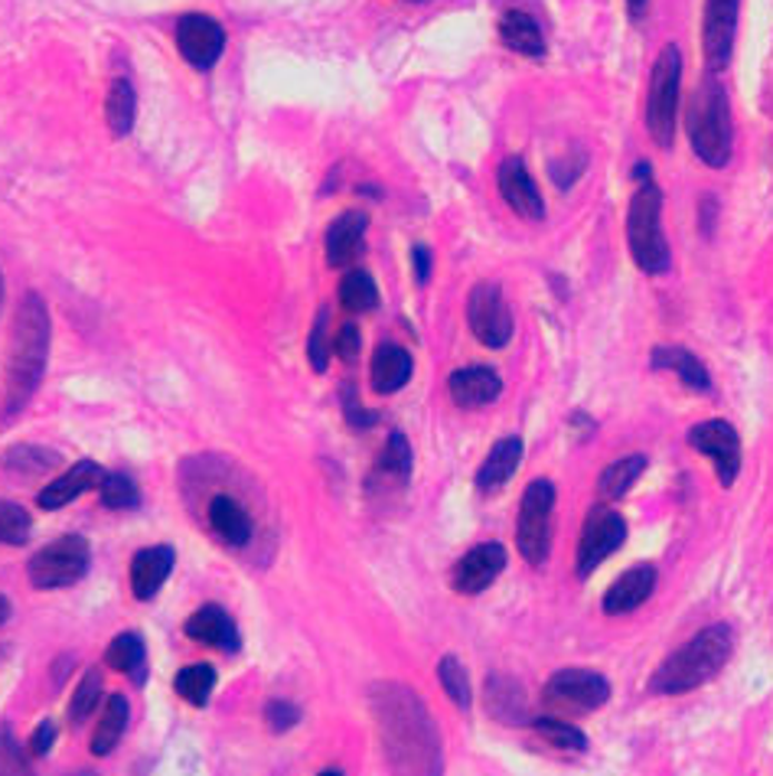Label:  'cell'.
I'll list each match as a JSON object with an SVG mask.
<instances>
[{
    "mask_svg": "<svg viewBox=\"0 0 773 776\" xmlns=\"http://www.w3.org/2000/svg\"><path fill=\"white\" fill-rule=\"evenodd\" d=\"M307 356H310V366L314 372H327V314L320 310L314 330H310V346H307Z\"/></svg>",
    "mask_w": 773,
    "mask_h": 776,
    "instance_id": "f35d334b",
    "label": "cell"
},
{
    "mask_svg": "<svg viewBox=\"0 0 773 776\" xmlns=\"http://www.w3.org/2000/svg\"><path fill=\"white\" fill-rule=\"evenodd\" d=\"M552 513H555V486L548 480H532L519 503L516 545L529 565H542L552 548Z\"/></svg>",
    "mask_w": 773,
    "mask_h": 776,
    "instance_id": "52a82bcc",
    "label": "cell"
},
{
    "mask_svg": "<svg viewBox=\"0 0 773 776\" xmlns=\"http://www.w3.org/2000/svg\"><path fill=\"white\" fill-rule=\"evenodd\" d=\"M503 568H506V548H503L499 541H486V545L470 548V551L454 565L450 581H454V590H457V594L474 597V594H480V590H486L489 584L496 581V578L503 575Z\"/></svg>",
    "mask_w": 773,
    "mask_h": 776,
    "instance_id": "4fadbf2b",
    "label": "cell"
},
{
    "mask_svg": "<svg viewBox=\"0 0 773 776\" xmlns=\"http://www.w3.org/2000/svg\"><path fill=\"white\" fill-rule=\"evenodd\" d=\"M366 226H369V219L363 212H343L327 229V265L330 268H349L359 258Z\"/></svg>",
    "mask_w": 773,
    "mask_h": 776,
    "instance_id": "44dd1931",
    "label": "cell"
},
{
    "mask_svg": "<svg viewBox=\"0 0 773 776\" xmlns=\"http://www.w3.org/2000/svg\"><path fill=\"white\" fill-rule=\"evenodd\" d=\"M128 718H131L128 698H125V695H111L108 705H105V712H101V722H98L96 734H92V754H96V757H108V754L118 747L121 734L128 728Z\"/></svg>",
    "mask_w": 773,
    "mask_h": 776,
    "instance_id": "f1b7e54d",
    "label": "cell"
},
{
    "mask_svg": "<svg viewBox=\"0 0 773 776\" xmlns=\"http://www.w3.org/2000/svg\"><path fill=\"white\" fill-rule=\"evenodd\" d=\"M101 506L108 509H131L138 506V484L128 474H105L101 480Z\"/></svg>",
    "mask_w": 773,
    "mask_h": 776,
    "instance_id": "8d00e7d4",
    "label": "cell"
},
{
    "mask_svg": "<svg viewBox=\"0 0 773 776\" xmlns=\"http://www.w3.org/2000/svg\"><path fill=\"white\" fill-rule=\"evenodd\" d=\"M688 141L692 150L702 157V163L722 170L731 160V147H734V125H731V111H727L725 89L715 82V76H705L702 86L695 89V96L688 101Z\"/></svg>",
    "mask_w": 773,
    "mask_h": 776,
    "instance_id": "3957f363",
    "label": "cell"
},
{
    "mask_svg": "<svg viewBox=\"0 0 773 776\" xmlns=\"http://www.w3.org/2000/svg\"><path fill=\"white\" fill-rule=\"evenodd\" d=\"M734 649V636L727 627H708L695 639H688L685 646H678L676 653L653 673L650 692L656 695H685L698 685L719 676L722 666L731 659Z\"/></svg>",
    "mask_w": 773,
    "mask_h": 776,
    "instance_id": "7a4b0ae2",
    "label": "cell"
},
{
    "mask_svg": "<svg viewBox=\"0 0 773 776\" xmlns=\"http://www.w3.org/2000/svg\"><path fill=\"white\" fill-rule=\"evenodd\" d=\"M265 718H268V728L275 730V734H285V730L297 725L300 715H297V708L288 705V702H271V705L265 708Z\"/></svg>",
    "mask_w": 773,
    "mask_h": 776,
    "instance_id": "ab89813d",
    "label": "cell"
},
{
    "mask_svg": "<svg viewBox=\"0 0 773 776\" xmlns=\"http://www.w3.org/2000/svg\"><path fill=\"white\" fill-rule=\"evenodd\" d=\"M737 7L741 0H705V23H702V47L708 69H725L734 49V30H737Z\"/></svg>",
    "mask_w": 773,
    "mask_h": 776,
    "instance_id": "5bb4252c",
    "label": "cell"
},
{
    "mask_svg": "<svg viewBox=\"0 0 773 776\" xmlns=\"http://www.w3.org/2000/svg\"><path fill=\"white\" fill-rule=\"evenodd\" d=\"M376 474L386 477V480H395V484H405L412 477V444H408V437L398 435V431L388 437Z\"/></svg>",
    "mask_w": 773,
    "mask_h": 776,
    "instance_id": "d6a6232c",
    "label": "cell"
},
{
    "mask_svg": "<svg viewBox=\"0 0 773 776\" xmlns=\"http://www.w3.org/2000/svg\"><path fill=\"white\" fill-rule=\"evenodd\" d=\"M437 679H440V685H444L447 698H450L460 712H467V708H470V679H467V673H464V666H460V659H457V656H444V659H440V666H437Z\"/></svg>",
    "mask_w": 773,
    "mask_h": 776,
    "instance_id": "836d02e7",
    "label": "cell"
},
{
    "mask_svg": "<svg viewBox=\"0 0 773 776\" xmlns=\"http://www.w3.org/2000/svg\"><path fill=\"white\" fill-rule=\"evenodd\" d=\"M337 294L339 307H343L346 314H366V310H376V304H379V288H376V281H373L366 271H359V268H353V271L343 275Z\"/></svg>",
    "mask_w": 773,
    "mask_h": 776,
    "instance_id": "f546056e",
    "label": "cell"
},
{
    "mask_svg": "<svg viewBox=\"0 0 773 776\" xmlns=\"http://www.w3.org/2000/svg\"><path fill=\"white\" fill-rule=\"evenodd\" d=\"M89 561H92L89 538H82V535H62V538L43 545L30 558L27 575H30V584L37 590H56V587H69V584L82 581L86 571H89Z\"/></svg>",
    "mask_w": 773,
    "mask_h": 776,
    "instance_id": "8992f818",
    "label": "cell"
},
{
    "mask_svg": "<svg viewBox=\"0 0 773 776\" xmlns=\"http://www.w3.org/2000/svg\"><path fill=\"white\" fill-rule=\"evenodd\" d=\"M467 324L474 330V337L489 346V349H503L513 340V314L506 307V297L496 285H477L467 300Z\"/></svg>",
    "mask_w": 773,
    "mask_h": 776,
    "instance_id": "30bf717a",
    "label": "cell"
},
{
    "mask_svg": "<svg viewBox=\"0 0 773 776\" xmlns=\"http://www.w3.org/2000/svg\"><path fill=\"white\" fill-rule=\"evenodd\" d=\"M447 388H450V398L460 408H484V405L499 398L503 382L489 366H470V369H457L447 379Z\"/></svg>",
    "mask_w": 773,
    "mask_h": 776,
    "instance_id": "ffe728a7",
    "label": "cell"
},
{
    "mask_svg": "<svg viewBox=\"0 0 773 776\" xmlns=\"http://www.w3.org/2000/svg\"><path fill=\"white\" fill-rule=\"evenodd\" d=\"M174 688H177V695H180L184 702L202 708V705L209 702L212 688H216V669H212V666H187V669L177 673Z\"/></svg>",
    "mask_w": 773,
    "mask_h": 776,
    "instance_id": "1f68e13d",
    "label": "cell"
},
{
    "mask_svg": "<svg viewBox=\"0 0 773 776\" xmlns=\"http://www.w3.org/2000/svg\"><path fill=\"white\" fill-rule=\"evenodd\" d=\"M653 366H656V369L676 372L685 386L698 388V391H705V388L712 386L708 369H705L688 349H682V346H656V349H653Z\"/></svg>",
    "mask_w": 773,
    "mask_h": 776,
    "instance_id": "83f0119b",
    "label": "cell"
},
{
    "mask_svg": "<svg viewBox=\"0 0 773 776\" xmlns=\"http://www.w3.org/2000/svg\"><path fill=\"white\" fill-rule=\"evenodd\" d=\"M412 369H415V362H412V356L402 346L383 342L373 352V388L379 395H392V391L405 388V382L412 379Z\"/></svg>",
    "mask_w": 773,
    "mask_h": 776,
    "instance_id": "603a6c76",
    "label": "cell"
},
{
    "mask_svg": "<svg viewBox=\"0 0 773 776\" xmlns=\"http://www.w3.org/2000/svg\"><path fill=\"white\" fill-rule=\"evenodd\" d=\"M627 538V523L617 509L611 506H594L584 519V533L578 541V575L587 578L591 571H597Z\"/></svg>",
    "mask_w": 773,
    "mask_h": 776,
    "instance_id": "9c48e42d",
    "label": "cell"
},
{
    "mask_svg": "<svg viewBox=\"0 0 773 776\" xmlns=\"http://www.w3.org/2000/svg\"><path fill=\"white\" fill-rule=\"evenodd\" d=\"M519 460H523V440H519V437H503V440L493 444V450L486 454L484 467H480V474H477V486H480L484 493H493V489H499L503 484H509V477L516 474Z\"/></svg>",
    "mask_w": 773,
    "mask_h": 776,
    "instance_id": "cb8c5ba5",
    "label": "cell"
},
{
    "mask_svg": "<svg viewBox=\"0 0 773 776\" xmlns=\"http://www.w3.org/2000/svg\"><path fill=\"white\" fill-rule=\"evenodd\" d=\"M49 352V314L40 300V294H27L17 310L13 327V349H10V376H7V395L10 411H17L43 379Z\"/></svg>",
    "mask_w": 773,
    "mask_h": 776,
    "instance_id": "6da1fadb",
    "label": "cell"
},
{
    "mask_svg": "<svg viewBox=\"0 0 773 776\" xmlns=\"http://www.w3.org/2000/svg\"><path fill=\"white\" fill-rule=\"evenodd\" d=\"M187 636L202 643V646H212V649H222V653H239V630L232 624V617L222 610V607H199L194 617L187 620Z\"/></svg>",
    "mask_w": 773,
    "mask_h": 776,
    "instance_id": "d6986e66",
    "label": "cell"
},
{
    "mask_svg": "<svg viewBox=\"0 0 773 776\" xmlns=\"http://www.w3.org/2000/svg\"><path fill=\"white\" fill-rule=\"evenodd\" d=\"M678 89H682V52L678 47H666L653 66L650 96H646V128L660 147H673Z\"/></svg>",
    "mask_w": 773,
    "mask_h": 776,
    "instance_id": "5b68a950",
    "label": "cell"
},
{
    "mask_svg": "<svg viewBox=\"0 0 773 776\" xmlns=\"http://www.w3.org/2000/svg\"><path fill=\"white\" fill-rule=\"evenodd\" d=\"M412 261H415V278H418V285H425L428 275H432V251H428L425 245H415V248H412Z\"/></svg>",
    "mask_w": 773,
    "mask_h": 776,
    "instance_id": "7bdbcfd3",
    "label": "cell"
},
{
    "mask_svg": "<svg viewBox=\"0 0 773 776\" xmlns=\"http://www.w3.org/2000/svg\"><path fill=\"white\" fill-rule=\"evenodd\" d=\"M98 702H101V673L92 669L86 679L79 682V688H76V695H72V702H69V722H72V725H82V722L96 712Z\"/></svg>",
    "mask_w": 773,
    "mask_h": 776,
    "instance_id": "74e56055",
    "label": "cell"
},
{
    "mask_svg": "<svg viewBox=\"0 0 773 776\" xmlns=\"http://www.w3.org/2000/svg\"><path fill=\"white\" fill-rule=\"evenodd\" d=\"M177 49L194 69L206 72L219 62V56L226 49V30L219 20H212L206 13H187L177 23Z\"/></svg>",
    "mask_w": 773,
    "mask_h": 776,
    "instance_id": "8fae6325",
    "label": "cell"
},
{
    "mask_svg": "<svg viewBox=\"0 0 773 776\" xmlns=\"http://www.w3.org/2000/svg\"><path fill=\"white\" fill-rule=\"evenodd\" d=\"M627 242L640 271L663 275L670 268V245L663 236V193L656 183H643L630 199Z\"/></svg>",
    "mask_w": 773,
    "mask_h": 776,
    "instance_id": "277c9868",
    "label": "cell"
},
{
    "mask_svg": "<svg viewBox=\"0 0 773 776\" xmlns=\"http://www.w3.org/2000/svg\"><path fill=\"white\" fill-rule=\"evenodd\" d=\"M0 294H3V285H0Z\"/></svg>",
    "mask_w": 773,
    "mask_h": 776,
    "instance_id": "bcb514c9",
    "label": "cell"
},
{
    "mask_svg": "<svg viewBox=\"0 0 773 776\" xmlns=\"http://www.w3.org/2000/svg\"><path fill=\"white\" fill-rule=\"evenodd\" d=\"M688 444L695 450H702L712 464L722 486L734 484L737 470H741V437L727 425V421H702L692 428Z\"/></svg>",
    "mask_w": 773,
    "mask_h": 776,
    "instance_id": "7c38bea8",
    "label": "cell"
},
{
    "mask_svg": "<svg viewBox=\"0 0 773 776\" xmlns=\"http://www.w3.org/2000/svg\"><path fill=\"white\" fill-rule=\"evenodd\" d=\"M656 587V568L653 565H633L630 571H624L617 584L607 587L604 594V614L617 617V614H630L636 610L643 600H650Z\"/></svg>",
    "mask_w": 773,
    "mask_h": 776,
    "instance_id": "ac0fdd59",
    "label": "cell"
},
{
    "mask_svg": "<svg viewBox=\"0 0 773 776\" xmlns=\"http://www.w3.org/2000/svg\"><path fill=\"white\" fill-rule=\"evenodd\" d=\"M138 118V92L128 79H115L105 98V125L115 138H128Z\"/></svg>",
    "mask_w": 773,
    "mask_h": 776,
    "instance_id": "484cf974",
    "label": "cell"
},
{
    "mask_svg": "<svg viewBox=\"0 0 773 776\" xmlns=\"http://www.w3.org/2000/svg\"><path fill=\"white\" fill-rule=\"evenodd\" d=\"M105 659L115 673L128 676L135 682H145L147 676V646L138 633H121L108 643Z\"/></svg>",
    "mask_w": 773,
    "mask_h": 776,
    "instance_id": "4316f807",
    "label": "cell"
},
{
    "mask_svg": "<svg viewBox=\"0 0 773 776\" xmlns=\"http://www.w3.org/2000/svg\"><path fill=\"white\" fill-rule=\"evenodd\" d=\"M532 728L538 730L548 744L562 747V750H584V747H587L584 734H581L578 728H572V725H565L558 715H545V718L532 722Z\"/></svg>",
    "mask_w": 773,
    "mask_h": 776,
    "instance_id": "d590c367",
    "label": "cell"
},
{
    "mask_svg": "<svg viewBox=\"0 0 773 776\" xmlns=\"http://www.w3.org/2000/svg\"><path fill=\"white\" fill-rule=\"evenodd\" d=\"M209 529L219 535L226 545L242 548L251 541V516L239 499L232 496H212L209 499Z\"/></svg>",
    "mask_w": 773,
    "mask_h": 776,
    "instance_id": "7402d4cb",
    "label": "cell"
},
{
    "mask_svg": "<svg viewBox=\"0 0 773 776\" xmlns=\"http://www.w3.org/2000/svg\"><path fill=\"white\" fill-rule=\"evenodd\" d=\"M499 37L503 43L519 52V56H529V59H542L545 56V37H542V27L532 20L529 13L523 10H509L503 13L499 20Z\"/></svg>",
    "mask_w": 773,
    "mask_h": 776,
    "instance_id": "d4e9b609",
    "label": "cell"
},
{
    "mask_svg": "<svg viewBox=\"0 0 773 776\" xmlns=\"http://www.w3.org/2000/svg\"><path fill=\"white\" fill-rule=\"evenodd\" d=\"M101 480H105V470L98 467L96 460H79V464H72L62 477H56L52 484L43 486L40 496H37V503H40L43 509H62V506H69L76 496H82V493L101 486Z\"/></svg>",
    "mask_w": 773,
    "mask_h": 776,
    "instance_id": "e0dca14e",
    "label": "cell"
},
{
    "mask_svg": "<svg viewBox=\"0 0 773 776\" xmlns=\"http://www.w3.org/2000/svg\"><path fill=\"white\" fill-rule=\"evenodd\" d=\"M30 513L10 499H0V541L3 545H27L30 541Z\"/></svg>",
    "mask_w": 773,
    "mask_h": 776,
    "instance_id": "e575fe53",
    "label": "cell"
},
{
    "mask_svg": "<svg viewBox=\"0 0 773 776\" xmlns=\"http://www.w3.org/2000/svg\"><path fill=\"white\" fill-rule=\"evenodd\" d=\"M7 617H10V600H7V597L0 594V624H3Z\"/></svg>",
    "mask_w": 773,
    "mask_h": 776,
    "instance_id": "f6af8a7d",
    "label": "cell"
},
{
    "mask_svg": "<svg viewBox=\"0 0 773 776\" xmlns=\"http://www.w3.org/2000/svg\"><path fill=\"white\" fill-rule=\"evenodd\" d=\"M643 470H646V457H640V454L611 464V467L604 470V477H601V486H597V489H601V499H624L630 489H633V484L643 477Z\"/></svg>",
    "mask_w": 773,
    "mask_h": 776,
    "instance_id": "4dcf8cb0",
    "label": "cell"
},
{
    "mask_svg": "<svg viewBox=\"0 0 773 776\" xmlns=\"http://www.w3.org/2000/svg\"><path fill=\"white\" fill-rule=\"evenodd\" d=\"M607 698L611 685L591 669H562L542 692V702L552 715H591L601 705H607Z\"/></svg>",
    "mask_w": 773,
    "mask_h": 776,
    "instance_id": "ba28073f",
    "label": "cell"
},
{
    "mask_svg": "<svg viewBox=\"0 0 773 776\" xmlns=\"http://www.w3.org/2000/svg\"><path fill=\"white\" fill-rule=\"evenodd\" d=\"M627 7H630V13H633V17H640V13L646 10V0H627Z\"/></svg>",
    "mask_w": 773,
    "mask_h": 776,
    "instance_id": "ee69618b",
    "label": "cell"
},
{
    "mask_svg": "<svg viewBox=\"0 0 773 776\" xmlns=\"http://www.w3.org/2000/svg\"><path fill=\"white\" fill-rule=\"evenodd\" d=\"M174 571V548L167 545H153V548H141L128 568L131 578V594L138 600H153L160 594V587L167 584Z\"/></svg>",
    "mask_w": 773,
    "mask_h": 776,
    "instance_id": "2e32d148",
    "label": "cell"
},
{
    "mask_svg": "<svg viewBox=\"0 0 773 776\" xmlns=\"http://www.w3.org/2000/svg\"><path fill=\"white\" fill-rule=\"evenodd\" d=\"M496 180H499V193H503V199L509 202V209H513L516 216L532 219V222H538V219L545 216L542 193H538L535 180H532L529 170H526V163H523L519 157L503 160V163H499Z\"/></svg>",
    "mask_w": 773,
    "mask_h": 776,
    "instance_id": "9a60e30c",
    "label": "cell"
},
{
    "mask_svg": "<svg viewBox=\"0 0 773 776\" xmlns=\"http://www.w3.org/2000/svg\"><path fill=\"white\" fill-rule=\"evenodd\" d=\"M337 356L343 359V362H356L359 359V346H363V340H359V327L356 324H343V330L337 334Z\"/></svg>",
    "mask_w": 773,
    "mask_h": 776,
    "instance_id": "60d3db41",
    "label": "cell"
},
{
    "mask_svg": "<svg viewBox=\"0 0 773 776\" xmlns=\"http://www.w3.org/2000/svg\"><path fill=\"white\" fill-rule=\"evenodd\" d=\"M52 744H56V722H40V728L33 730V737H30V754L47 757Z\"/></svg>",
    "mask_w": 773,
    "mask_h": 776,
    "instance_id": "b9f144b4",
    "label": "cell"
}]
</instances>
